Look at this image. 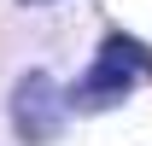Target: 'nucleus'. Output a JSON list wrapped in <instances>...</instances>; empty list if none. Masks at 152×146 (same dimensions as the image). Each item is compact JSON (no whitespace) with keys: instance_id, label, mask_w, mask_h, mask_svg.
<instances>
[{"instance_id":"nucleus-1","label":"nucleus","mask_w":152,"mask_h":146,"mask_svg":"<svg viewBox=\"0 0 152 146\" xmlns=\"http://www.w3.org/2000/svg\"><path fill=\"white\" fill-rule=\"evenodd\" d=\"M146 76H152V47H140L134 35H105L99 53H94V64L76 76V88L64 99H70V111H111Z\"/></svg>"},{"instance_id":"nucleus-2","label":"nucleus","mask_w":152,"mask_h":146,"mask_svg":"<svg viewBox=\"0 0 152 146\" xmlns=\"http://www.w3.org/2000/svg\"><path fill=\"white\" fill-rule=\"evenodd\" d=\"M6 117H12V134L23 146H53L64 134V117H70V99L47 70H23L12 82V99H6Z\"/></svg>"},{"instance_id":"nucleus-3","label":"nucleus","mask_w":152,"mask_h":146,"mask_svg":"<svg viewBox=\"0 0 152 146\" xmlns=\"http://www.w3.org/2000/svg\"><path fill=\"white\" fill-rule=\"evenodd\" d=\"M18 6H53V0H18Z\"/></svg>"}]
</instances>
